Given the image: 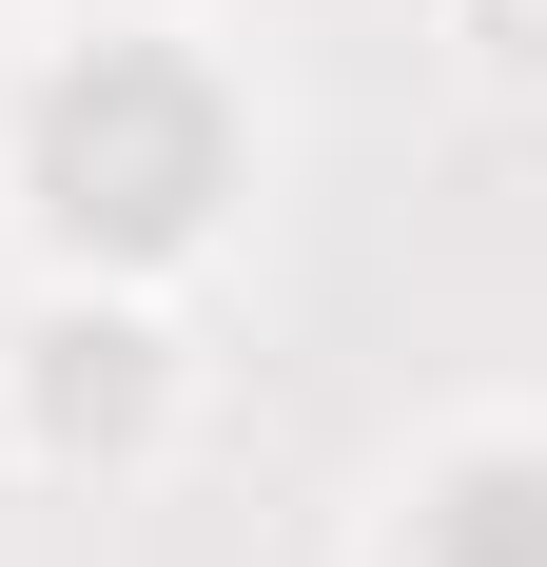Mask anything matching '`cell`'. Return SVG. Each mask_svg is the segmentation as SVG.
I'll list each match as a JSON object with an SVG mask.
<instances>
[{"label":"cell","instance_id":"obj_2","mask_svg":"<svg viewBox=\"0 0 547 567\" xmlns=\"http://www.w3.org/2000/svg\"><path fill=\"white\" fill-rule=\"evenodd\" d=\"M411 567H547V451H469L411 509Z\"/></svg>","mask_w":547,"mask_h":567},{"label":"cell","instance_id":"obj_3","mask_svg":"<svg viewBox=\"0 0 547 567\" xmlns=\"http://www.w3.org/2000/svg\"><path fill=\"white\" fill-rule=\"evenodd\" d=\"M40 352H59V372H40V431H59V451L157 411V352H137V333H40Z\"/></svg>","mask_w":547,"mask_h":567},{"label":"cell","instance_id":"obj_1","mask_svg":"<svg viewBox=\"0 0 547 567\" xmlns=\"http://www.w3.org/2000/svg\"><path fill=\"white\" fill-rule=\"evenodd\" d=\"M216 176H235V117H216V79L157 59V40H99L40 99V216L99 235V255H176V235L216 216Z\"/></svg>","mask_w":547,"mask_h":567}]
</instances>
